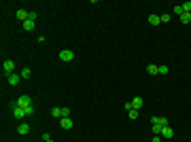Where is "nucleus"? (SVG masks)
<instances>
[{"instance_id": "f257e3e1", "label": "nucleus", "mask_w": 191, "mask_h": 142, "mask_svg": "<svg viewBox=\"0 0 191 142\" xmlns=\"http://www.w3.org/2000/svg\"><path fill=\"white\" fill-rule=\"evenodd\" d=\"M17 106H21V108L32 106V98H30V95H19V98H17Z\"/></svg>"}, {"instance_id": "f03ea898", "label": "nucleus", "mask_w": 191, "mask_h": 142, "mask_svg": "<svg viewBox=\"0 0 191 142\" xmlns=\"http://www.w3.org/2000/svg\"><path fill=\"white\" fill-rule=\"evenodd\" d=\"M60 59L62 62H72V59H74V53H72L70 49H64V51H60Z\"/></svg>"}, {"instance_id": "7ed1b4c3", "label": "nucleus", "mask_w": 191, "mask_h": 142, "mask_svg": "<svg viewBox=\"0 0 191 142\" xmlns=\"http://www.w3.org/2000/svg\"><path fill=\"white\" fill-rule=\"evenodd\" d=\"M2 70L7 72V74H13V70H15V62H13V59H4V64H2Z\"/></svg>"}, {"instance_id": "20e7f679", "label": "nucleus", "mask_w": 191, "mask_h": 142, "mask_svg": "<svg viewBox=\"0 0 191 142\" xmlns=\"http://www.w3.org/2000/svg\"><path fill=\"white\" fill-rule=\"evenodd\" d=\"M13 117L21 121V119H24V117H28V115H26V110H24L21 106H17V108H13Z\"/></svg>"}, {"instance_id": "39448f33", "label": "nucleus", "mask_w": 191, "mask_h": 142, "mask_svg": "<svg viewBox=\"0 0 191 142\" xmlns=\"http://www.w3.org/2000/svg\"><path fill=\"white\" fill-rule=\"evenodd\" d=\"M151 123H153V125H161V127H166L168 119L166 117H153V119H151Z\"/></svg>"}, {"instance_id": "423d86ee", "label": "nucleus", "mask_w": 191, "mask_h": 142, "mask_svg": "<svg viewBox=\"0 0 191 142\" xmlns=\"http://www.w3.org/2000/svg\"><path fill=\"white\" fill-rule=\"evenodd\" d=\"M60 125L64 127V130H72V119H70V117H62Z\"/></svg>"}, {"instance_id": "0eeeda50", "label": "nucleus", "mask_w": 191, "mask_h": 142, "mask_svg": "<svg viewBox=\"0 0 191 142\" xmlns=\"http://www.w3.org/2000/svg\"><path fill=\"white\" fill-rule=\"evenodd\" d=\"M28 17H30V13H28V11H24V9H19V11H17V19H19L21 24L28 21Z\"/></svg>"}, {"instance_id": "6e6552de", "label": "nucleus", "mask_w": 191, "mask_h": 142, "mask_svg": "<svg viewBox=\"0 0 191 142\" xmlns=\"http://www.w3.org/2000/svg\"><path fill=\"white\" fill-rule=\"evenodd\" d=\"M132 108H134V110H138V108H142V98H140V95H136V98L132 100Z\"/></svg>"}, {"instance_id": "1a4fd4ad", "label": "nucleus", "mask_w": 191, "mask_h": 142, "mask_svg": "<svg viewBox=\"0 0 191 142\" xmlns=\"http://www.w3.org/2000/svg\"><path fill=\"white\" fill-rule=\"evenodd\" d=\"M159 136H164V138H172V136H174V131H172V127H170V125H166V127L161 130V134H159Z\"/></svg>"}, {"instance_id": "9d476101", "label": "nucleus", "mask_w": 191, "mask_h": 142, "mask_svg": "<svg viewBox=\"0 0 191 142\" xmlns=\"http://www.w3.org/2000/svg\"><path fill=\"white\" fill-rule=\"evenodd\" d=\"M149 24L151 25H159L161 24V17H159V15H149Z\"/></svg>"}, {"instance_id": "9b49d317", "label": "nucleus", "mask_w": 191, "mask_h": 142, "mask_svg": "<svg viewBox=\"0 0 191 142\" xmlns=\"http://www.w3.org/2000/svg\"><path fill=\"white\" fill-rule=\"evenodd\" d=\"M21 81V74H9V85H17Z\"/></svg>"}, {"instance_id": "f8f14e48", "label": "nucleus", "mask_w": 191, "mask_h": 142, "mask_svg": "<svg viewBox=\"0 0 191 142\" xmlns=\"http://www.w3.org/2000/svg\"><path fill=\"white\" fill-rule=\"evenodd\" d=\"M17 131H19L21 136H26V134L30 131V125H28V123H21V125H17Z\"/></svg>"}, {"instance_id": "ddd939ff", "label": "nucleus", "mask_w": 191, "mask_h": 142, "mask_svg": "<svg viewBox=\"0 0 191 142\" xmlns=\"http://www.w3.org/2000/svg\"><path fill=\"white\" fill-rule=\"evenodd\" d=\"M21 25H24V30H26V32H30V30H34L36 21H32V19H28V21H24Z\"/></svg>"}, {"instance_id": "4468645a", "label": "nucleus", "mask_w": 191, "mask_h": 142, "mask_svg": "<svg viewBox=\"0 0 191 142\" xmlns=\"http://www.w3.org/2000/svg\"><path fill=\"white\" fill-rule=\"evenodd\" d=\"M147 72H149V74H159V66H155V64H149V66H147Z\"/></svg>"}, {"instance_id": "2eb2a0df", "label": "nucleus", "mask_w": 191, "mask_h": 142, "mask_svg": "<svg viewBox=\"0 0 191 142\" xmlns=\"http://www.w3.org/2000/svg\"><path fill=\"white\" fill-rule=\"evenodd\" d=\"M51 117L53 119H62V108H51Z\"/></svg>"}, {"instance_id": "dca6fc26", "label": "nucleus", "mask_w": 191, "mask_h": 142, "mask_svg": "<svg viewBox=\"0 0 191 142\" xmlns=\"http://www.w3.org/2000/svg\"><path fill=\"white\" fill-rule=\"evenodd\" d=\"M180 21H183V24H189L191 21V13H183V15H180Z\"/></svg>"}, {"instance_id": "f3484780", "label": "nucleus", "mask_w": 191, "mask_h": 142, "mask_svg": "<svg viewBox=\"0 0 191 142\" xmlns=\"http://www.w3.org/2000/svg\"><path fill=\"white\" fill-rule=\"evenodd\" d=\"M30 76H32V70H30V68H24V70H21V79H30Z\"/></svg>"}, {"instance_id": "a211bd4d", "label": "nucleus", "mask_w": 191, "mask_h": 142, "mask_svg": "<svg viewBox=\"0 0 191 142\" xmlns=\"http://www.w3.org/2000/svg\"><path fill=\"white\" fill-rule=\"evenodd\" d=\"M180 7H183V13H191V2H183Z\"/></svg>"}, {"instance_id": "6ab92c4d", "label": "nucleus", "mask_w": 191, "mask_h": 142, "mask_svg": "<svg viewBox=\"0 0 191 142\" xmlns=\"http://www.w3.org/2000/svg\"><path fill=\"white\" fill-rule=\"evenodd\" d=\"M128 117H130V119H138V110H134V108L128 110Z\"/></svg>"}, {"instance_id": "aec40b11", "label": "nucleus", "mask_w": 191, "mask_h": 142, "mask_svg": "<svg viewBox=\"0 0 191 142\" xmlns=\"http://www.w3.org/2000/svg\"><path fill=\"white\" fill-rule=\"evenodd\" d=\"M159 17H161V24H164V21H170V19H172V15H170V13H164V15H159Z\"/></svg>"}, {"instance_id": "412c9836", "label": "nucleus", "mask_w": 191, "mask_h": 142, "mask_svg": "<svg viewBox=\"0 0 191 142\" xmlns=\"http://www.w3.org/2000/svg\"><path fill=\"white\" fill-rule=\"evenodd\" d=\"M161 130H164L161 125H153V134H155V136H159V134H161Z\"/></svg>"}, {"instance_id": "4be33fe9", "label": "nucleus", "mask_w": 191, "mask_h": 142, "mask_svg": "<svg viewBox=\"0 0 191 142\" xmlns=\"http://www.w3.org/2000/svg\"><path fill=\"white\" fill-rule=\"evenodd\" d=\"M62 117H70V108H62Z\"/></svg>"}, {"instance_id": "5701e85b", "label": "nucleus", "mask_w": 191, "mask_h": 142, "mask_svg": "<svg viewBox=\"0 0 191 142\" xmlns=\"http://www.w3.org/2000/svg\"><path fill=\"white\" fill-rule=\"evenodd\" d=\"M168 70H170L168 66H159V74H168Z\"/></svg>"}, {"instance_id": "b1692460", "label": "nucleus", "mask_w": 191, "mask_h": 142, "mask_svg": "<svg viewBox=\"0 0 191 142\" xmlns=\"http://www.w3.org/2000/svg\"><path fill=\"white\" fill-rule=\"evenodd\" d=\"M174 15H179V17H180V15H183V7H174Z\"/></svg>"}, {"instance_id": "393cba45", "label": "nucleus", "mask_w": 191, "mask_h": 142, "mask_svg": "<svg viewBox=\"0 0 191 142\" xmlns=\"http://www.w3.org/2000/svg\"><path fill=\"white\" fill-rule=\"evenodd\" d=\"M26 110V115H34V106H28V108H24Z\"/></svg>"}, {"instance_id": "a878e982", "label": "nucleus", "mask_w": 191, "mask_h": 142, "mask_svg": "<svg viewBox=\"0 0 191 142\" xmlns=\"http://www.w3.org/2000/svg\"><path fill=\"white\" fill-rule=\"evenodd\" d=\"M43 140H45V142L51 140V134H49V131H45V134H43Z\"/></svg>"}, {"instance_id": "bb28decb", "label": "nucleus", "mask_w": 191, "mask_h": 142, "mask_svg": "<svg viewBox=\"0 0 191 142\" xmlns=\"http://www.w3.org/2000/svg\"><path fill=\"white\" fill-rule=\"evenodd\" d=\"M49 142H53V140H49Z\"/></svg>"}]
</instances>
